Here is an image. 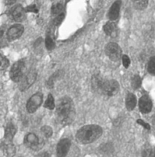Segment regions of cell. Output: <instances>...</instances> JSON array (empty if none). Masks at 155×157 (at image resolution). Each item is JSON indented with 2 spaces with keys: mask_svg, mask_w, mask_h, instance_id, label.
Segmentation results:
<instances>
[{
  "mask_svg": "<svg viewBox=\"0 0 155 157\" xmlns=\"http://www.w3.org/2000/svg\"><path fill=\"white\" fill-rule=\"evenodd\" d=\"M56 117L58 122L66 126L71 124L76 117V110L74 101L69 96L59 98L56 106Z\"/></svg>",
  "mask_w": 155,
  "mask_h": 157,
  "instance_id": "1",
  "label": "cell"
},
{
  "mask_svg": "<svg viewBox=\"0 0 155 157\" xmlns=\"http://www.w3.org/2000/svg\"><path fill=\"white\" fill-rule=\"evenodd\" d=\"M102 128L97 124H89L81 128L77 132L76 139L79 143L86 144L94 142L102 134Z\"/></svg>",
  "mask_w": 155,
  "mask_h": 157,
  "instance_id": "2",
  "label": "cell"
},
{
  "mask_svg": "<svg viewBox=\"0 0 155 157\" xmlns=\"http://www.w3.org/2000/svg\"><path fill=\"white\" fill-rule=\"evenodd\" d=\"M26 62L24 59H20L12 66L9 76L11 80L16 83H19L25 75Z\"/></svg>",
  "mask_w": 155,
  "mask_h": 157,
  "instance_id": "3",
  "label": "cell"
},
{
  "mask_svg": "<svg viewBox=\"0 0 155 157\" xmlns=\"http://www.w3.org/2000/svg\"><path fill=\"white\" fill-rule=\"evenodd\" d=\"M119 88V84L116 80H105L100 93L108 97H113L117 94Z\"/></svg>",
  "mask_w": 155,
  "mask_h": 157,
  "instance_id": "4",
  "label": "cell"
},
{
  "mask_svg": "<svg viewBox=\"0 0 155 157\" xmlns=\"http://www.w3.org/2000/svg\"><path fill=\"white\" fill-rule=\"evenodd\" d=\"M105 53L111 60L117 62L122 56V49L120 46L115 42H109L105 47Z\"/></svg>",
  "mask_w": 155,
  "mask_h": 157,
  "instance_id": "5",
  "label": "cell"
},
{
  "mask_svg": "<svg viewBox=\"0 0 155 157\" xmlns=\"http://www.w3.org/2000/svg\"><path fill=\"white\" fill-rule=\"evenodd\" d=\"M24 144L28 148L34 151H39L44 146V141L40 140L35 134L29 133L24 138Z\"/></svg>",
  "mask_w": 155,
  "mask_h": 157,
  "instance_id": "6",
  "label": "cell"
},
{
  "mask_svg": "<svg viewBox=\"0 0 155 157\" xmlns=\"http://www.w3.org/2000/svg\"><path fill=\"white\" fill-rule=\"evenodd\" d=\"M43 102V94L41 92H37L33 94L27 101L26 109L29 113L32 114L37 111Z\"/></svg>",
  "mask_w": 155,
  "mask_h": 157,
  "instance_id": "7",
  "label": "cell"
},
{
  "mask_svg": "<svg viewBox=\"0 0 155 157\" xmlns=\"http://www.w3.org/2000/svg\"><path fill=\"white\" fill-rule=\"evenodd\" d=\"M37 78V73L34 70L28 71L19 82V90L22 92L27 91L35 83Z\"/></svg>",
  "mask_w": 155,
  "mask_h": 157,
  "instance_id": "8",
  "label": "cell"
},
{
  "mask_svg": "<svg viewBox=\"0 0 155 157\" xmlns=\"http://www.w3.org/2000/svg\"><path fill=\"white\" fill-rule=\"evenodd\" d=\"M24 32V27L20 24H16L12 25L7 30L6 35L7 38L9 41H14L22 35Z\"/></svg>",
  "mask_w": 155,
  "mask_h": 157,
  "instance_id": "9",
  "label": "cell"
},
{
  "mask_svg": "<svg viewBox=\"0 0 155 157\" xmlns=\"http://www.w3.org/2000/svg\"><path fill=\"white\" fill-rule=\"evenodd\" d=\"M26 11L21 5H17L11 9L10 15L11 18L16 22H21L26 19Z\"/></svg>",
  "mask_w": 155,
  "mask_h": 157,
  "instance_id": "10",
  "label": "cell"
},
{
  "mask_svg": "<svg viewBox=\"0 0 155 157\" xmlns=\"http://www.w3.org/2000/svg\"><path fill=\"white\" fill-rule=\"evenodd\" d=\"M71 146V141L68 138L61 140L57 146V154L58 157H66L67 156Z\"/></svg>",
  "mask_w": 155,
  "mask_h": 157,
  "instance_id": "11",
  "label": "cell"
},
{
  "mask_svg": "<svg viewBox=\"0 0 155 157\" xmlns=\"http://www.w3.org/2000/svg\"><path fill=\"white\" fill-rule=\"evenodd\" d=\"M153 103L150 98L147 96H142L139 100V108L142 114L149 113L152 109Z\"/></svg>",
  "mask_w": 155,
  "mask_h": 157,
  "instance_id": "12",
  "label": "cell"
},
{
  "mask_svg": "<svg viewBox=\"0 0 155 157\" xmlns=\"http://www.w3.org/2000/svg\"><path fill=\"white\" fill-rule=\"evenodd\" d=\"M103 30L105 33L113 38H116L118 33V29L115 22L113 21L107 22L103 26Z\"/></svg>",
  "mask_w": 155,
  "mask_h": 157,
  "instance_id": "13",
  "label": "cell"
},
{
  "mask_svg": "<svg viewBox=\"0 0 155 157\" xmlns=\"http://www.w3.org/2000/svg\"><path fill=\"white\" fill-rule=\"evenodd\" d=\"M1 151L6 157H13L16 153L15 146L12 143V141H6L1 144Z\"/></svg>",
  "mask_w": 155,
  "mask_h": 157,
  "instance_id": "14",
  "label": "cell"
},
{
  "mask_svg": "<svg viewBox=\"0 0 155 157\" xmlns=\"http://www.w3.org/2000/svg\"><path fill=\"white\" fill-rule=\"evenodd\" d=\"M121 4V1H116L110 7L108 13V17L111 21H115L118 18L119 16Z\"/></svg>",
  "mask_w": 155,
  "mask_h": 157,
  "instance_id": "15",
  "label": "cell"
},
{
  "mask_svg": "<svg viewBox=\"0 0 155 157\" xmlns=\"http://www.w3.org/2000/svg\"><path fill=\"white\" fill-rule=\"evenodd\" d=\"M17 131L16 126L12 122L7 124L4 131V138L6 141H12Z\"/></svg>",
  "mask_w": 155,
  "mask_h": 157,
  "instance_id": "16",
  "label": "cell"
},
{
  "mask_svg": "<svg viewBox=\"0 0 155 157\" xmlns=\"http://www.w3.org/2000/svg\"><path fill=\"white\" fill-rule=\"evenodd\" d=\"M104 80H105L99 75L97 74L93 75L92 78V86L93 89L100 93Z\"/></svg>",
  "mask_w": 155,
  "mask_h": 157,
  "instance_id": "17",
  "label": "cell"
},
{
  "mask_svg": "<svg viewBox=\"0 0 155 157\" xmlns=\"http://www.w3.org/2000/svg\"><path fill=\"white\" fill-rule=\"evenodd\" d=\"M137 99L135 95L133 93H128L125 98V106L128 111H132L136 107Z\"/></svg>",
  "mask_w": 155,
  "mask_h": 157,
  "instance_id": "18",
  "label": "cell"
},
{
  "mask_svg": "<svg viewBox=\"0 0 155 157\" xmlns=\"http://www.w3.org/2000/svg\"><path fill=\"white\" fill-rule=\"evenodd\" d=\"M62 71L58 70L55 72L49 78L46 83V87L47 88H52L54 86V84L56 82V80L60 78L62 76Z\"/></svg>",
  "mask_w": 155,
  "mask_h": 157,
  "instance_id": "19",
  "label": "cell"
},
{
  "mask_svg": "<svg viewBox=\"0 0 155 157\" xmlns=\"http://www.w3.org/2000/svg\"><path fill=\"white\" fill-rule=\"evenodd\" d=\"M44 107L49 110H53L55 108V99L51 93H49L48 94L47 98L45 101V103L44 104Z\"/></svg>",
  "mask_w": 155,
  "mask_h": 157,
  "instance_id": "20",
  "label": "cell"
},
{
  "mask_svg": "<svg viewBox=\"0 0 155 157\" xmlns=\"http://www.w3.org/2000/svg\"><path fill=\"white\" fill-rule=\"evenodd\" d=\"M45 45L46 48L51 51L55 47V42L50 33L47 34L45 39Z\"/></svg>",
  "mask_w": 155,
  "mask_h": 157,
  "instance_id": "21",
  "label": "cell"
},
{
  "mask_svg": "<svg viewBox=\"0 0 155 157\" xmlns=\"http://www.w3.org/2000/svg\"><path fill=\"white\" fill-rule=\"evenodd\" d=\"M64 9L63 4L61 2H57L55 3L52 5L51 7V13L52 15H59L62 13Z\"/></svg>",
  "mask_w": 155,
  "mask_h": 157,
  "instance_id": "22",
  "label": "cell"
},
{
  "mask_svg": "<svg viewBox=\"0 0 155 157\" xmlns=\"http://www.w3.org/2000/svg\"><path fill=\"white\" fill-rule=\"evenodd\" d=\"M133 6L137 10H144L147 8L149 1L147 0H138V1H133Z\"/></svg>",
  "mask_w": 155,
  "mask_h": 157,
  "instance_id": "23",
  "label": "cell"
},
{
  "mask_svg": "<svg viewBox=\"0 0 155 157\" xmlns=\"http://www.w3.org/2000/svg\"><path fill=\"white\" fill-rule=\"evenodd\" d=\"M141 83H142L141 78L137 75H135L132 78L131 85L134 90H137L138 88H139L141 86Z\"/></svg>",
  "mask_w": 155,
  "mask_h": 157,
  "instance_id": "24",
  "label": "cell"
},
{
  "mask_svg": "<svg viewBox=\"0 0 155 157\" xmlns=\"http://www.w3.org/2000/svg\"><path fill=\"white\" fill-rule=\"evenodd\" d=\"M41 131L46 138H50L53 135V129L50 126H43L41 128Z\"/></svg>",
  "mask_w": 155,
  "mask_h": 157,
  "instance_id": "25",
  "label": "cell"
},
{
  "mask_svg": "<svg viewBox=\"0 0 155 157\" xmlns=\"http://www.w3.org/2000/svg\"><path fill=\"white\" fill-rule=\"evenodd\" d=\"M147 70L150 74L155 75V56L152 57L149 60L148 63Z\"/></svg>",
  "mask_w": 155,
  "mask_h": 157,
  "instance_id": "26",
  "label": "cell"
},
{
  "mask_svg": "<svg viewBox=\"0 0 155 157\" xmlns=\"http://www.w3.org/2000/svg\"><path fill=\"white\" fill-rule=\"evenodd\" d=\"M1 70H4L7 69L10 65L9 60L6 56H3L2 55H1Z\"/></svg>",
  "mask_w": 155,
  "mask_h": 157,
  "instance_id": "27",
  "label": "cell"
},
{
  "mask_svg": "<svg viewBox=\"0 0 155 157\" xmlns=\"http://www.w3.org/2000/svg\"><path fill=\"white\" fill-rule=\"evenodd\" d=\"M64 17H65V15L64 13H62L57 15V17L54 20V22H53L54 25L55 26H58L59 25H60L64 19Z\"/></svg>",
  "mask_w": 155,
  "mask_h": 157,
  "instance_id": "28",
  "label": "cell"
},
{
  "mask_svg": "<svg viewBox=\"0 0 155 157\" xmlns=\"http://www.w3.org/2000/svg\"><path fill=\"white\" fill-rule=\"evenodd\" d=\"M122 64H123L124 68H128L131 63V60H130V58L127 55H124L122 56Z\"/></svg>",
  "mask_w": 155,
  "mask_h": 157,
  "instance_id": "29",
  "label": "cell"
},
{
  "mask_svg": "<svg viewBox=\"0 0 155 157\" xmlns=\"http://www.w3.org/2000/svg\"><path fill=\"white\" fill-rule=\"evenodd\" d=\"M26 12H33L35 13H37L38 12V9L35 4H32L28 6L25 8Z\"/></svg>",
  "mask_w": 155,
  "mask_h": 157,
  "instance_id": "30",
  "label": "cell"
},
{
  "mask_svg": "<svg viewBox=\"0 0 155 157\" xmlns=\"http://www.w3.org/2000/svg\"><path fill=\"white\" fill-rule=\"evenodd\" d=\"M113 147L110 143H107L102 145L101 146V151L103 152H112Z\"/></svg>",
  "mask_w": 155,
  "mask_h": 157,
  "instance_id": "31",
  "label": "cell"
},
{
  "mask_svg": "<svg viewBox=\"0 0 155 157\" xmlns=\"http://www.w3.org/2000/svg\"><path fill=\"white\" fill-rule=\"evenodd\" d=\"M136 122L139 124H140V125H141L142 126H143L144 128H145L146 129H147V130H150V124H148V123H145L144 121H143L142 120H141V119H137V121H136Z\"/></svg>",
  "mask_w": 155,
  "mask_h": 157,
  "instance_id": "32",
  "label": "cell"
},
{
  "mask_svg": "<svg viewBox=\"0 0 155 157\" xmlns=\"http://www.w3.org/2000/svg\"><path fill=\"white\" fill-rule=\"evenodd\" d=\"M37 157H50V155L48 152H42L39 154Z\"/></svg>",
  "mask_w": 155,
  "mask_h": 157,
  "instance_id": "33",
  "label": "cell"
},
{
  "mask_svg": "<svg viewBox=\"0 0 155 157\" xmlns=\"http://www.w3.org/2000/svg\"><path fill=\"white\" fill-rule=\"evenodd\" d=\"M150 157H155V147L152 150L150 154Z\"/></svg>",
  "mask_w": 155,
  "mask_h": 157,
  "instance_id": "34",
  "label": "cell"
}]
</instances>
